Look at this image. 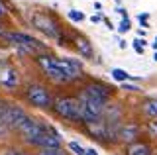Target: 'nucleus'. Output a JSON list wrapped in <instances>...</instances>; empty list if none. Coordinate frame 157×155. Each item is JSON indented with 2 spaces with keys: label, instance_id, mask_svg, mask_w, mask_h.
<instances>
[{
  "label": "nucleus",
  "instance_id": "28",
  "mask_svg": "<svg viewBox=\"0 0 157 155\" xmlns=\"http://www.w3.org/2000/svg\"><path fill=\"white\" fill-rule=\"evenodd\" d=\"M90 20H92V22H100V20H102V16H92Z\"/></svg>",
  "mask_w": 157,
  "mask_h": 155
},
{
  "label": "nucleus",
  "instance_id": "30",
  "mask_svg": "<svg viewBox=\"0 0 157 155\" xmlns=\"http://www.w3.org/2000/svg\"><path fill=\"white\" fill-rule=\"evenodd\" d=\"M4 33H6V32H4V30H2V28H0V36H2V37H4Z\"/></svg>",
  "mask_w": 157,
  "mask_h": 155
},
{
  "label": "nucleus",
  "instance_id": "19",
  "mask_svg": "<svg viewBox=\"0 0 157 155\" xmlns=\"http://www.w3.org/2000/svg\"><path fill=\"white\" fill-rule=\"evenodd\" d=\"M69 149H71L75 155H86V149L82 147L78 142H69Z\"/></svg>",
  "mask_w": 157,
  "mask_h": 155
},
{
  "label": "nucleus",
  "instance_id": "8",
  "mask_svg": "<svg viewBox=\"0 0 157 155\" xmlns=\"http://www.w3.org/2000/svg\"><path fill=\"white\" fill-rule=\"evenodd\" d=\"M140 134H141V126L137 122H122L120 130H118V134H116V142L132 145V143L137 142Z\"/></svg>",
  "mask_w": 157,
  "mask_h": 155
},
{
  "label": "nucleus",
  "instance_id": "18",
  "mask_svg": "<svg viewBox=\"0 0 157 155\" xmlns=\"http://www.w3.org/2000/svg\"><path fill=\"white\" fill-rule=\"evenodd\" d=\"M37 155H69V153L63 151L61 147H49V149H39Z\"/></svg>",
  "mask_w": 157,
  "mask_h": 155
},
{
  "label": "nucleus",
  "instance_id": "27",
  "mask_svg": "<svg viewBox=\"0 0 157 155\" xmlns=\"http://www.w3.org/2000/svg\"><path fill=\"white\" fill-rule=\"evenodd\" d=\"M86 155H98V153H96V151H94V149H92V147H90V149H86Z\"/></svg>",
  "mask_w": 157,
  "mask_h": 155
},
{
  "label": "nucleus",
  "instance_id": "21",
  "mask_svg": "<svg viewBox=\"0 0 157 155\" xmlns=\"http://www.w3.org/2000/svg\"><path fill=\"white\" fill-rule=\"evenodd\" d=\"M118 30H120L122 33H126V32H130V20H128V18H124V20L120 22V28H118Z\"/></svg>",
  "mask_w": 157,
  "mask_h": 155
},
{
  "label": "nucleus",
  "instance_id": "29",
  "mask_svg": "<svg viewBox=\"0 0 157 155\" xmlns=\"http://www.w3.org/2000/svg\"><path fill=\"white\" fill-rule=\"evenodd\" d=\"M151 45H153V49L157 51V37H155V40H153V43H151Z\"/></svg>",
  "mask_w": 157,
  "mask_h": 155
},
{
  "label": "nucleus",
  "instance_id": "4",
  "mask_svg": "<svg viewBox=\"0 0 157 155\" xmlns=\"http://www.w3.org/2000/svg\"><path fill=\"white\" fill-rule=\"evenodd\" d=\"M78 100H81V106H82V124H96L102 120V114H104V108L108 102H102V100L90 96L88 93L81 90L78 93Z\"/></svg>",
  "mask_w": 157,
  "mask_h": 155
},
{
  "label": "nucleus",
  "instance_id": "22",
  "mask_svg": "<svg viewBox=\"0 0 157 155\" xmlns=\"http://www.w3.org/2000/svg\"><path fill=\"white\" fill-rule=\"evenodd\" d=\"M134 49L137 53H144V43H141L140 40H134Z\"/></svg>",
  "mask_w": 157,
  "mask_h": 155
},
{
  "label": "nucleus",
  "instance_id": "31",
  "mask_svg": "<svg viewBox=\"0 0 157 155\" xmlns=\"http://www.w3.org/2000/svg\"><path fill=\"white\" fill-rule=\"evenodd\" d=\"M153 59H155V61H157V51H155V55H153Z\"/></svg>",
  "mask_w": 157,
  "mask_h": 155
},
{
  "label": "nucleus",
  "instance_id": "20",
  "mask_svg": "<svg viewBox=\"0 0 157 155\" xmlns=\"http://www.w3.org/2000/svg\"><path fill=\"white\" fill-rule=\"evenodd\" d=\"M69 20L81 22V20H85V14H82V12H77V10H71V12H69Z\"/></svg>",
  "mask_w": 157,
  "mask_h": 155
},
{
  "label": "nucleus",
  "instance_id": "2",
  "mask_svg": "<svg viewBox=\"0 0 157 155\" xmlns=\"http://www.w3.org/2000/svg\"><path fill=\"white\" fill-rule=\"evenodd\" d=\"M16 132L20 134V138H22L24 142L33 145V147H39V149L61 147V138H59L57 130L49 124L39 122L33 116H28V120L20 126Z\"/></svg>",
  "mask_w": 157,
  "mask_h": 155
},
{
  "label": "nucleus",
  "instance_id": "24",
  "mask_svg": "<svg viewBox=\"0 0 157 155\" xmlns=\"http://www.w3.org/2000/svg\"><path fill=\"white\" fill-rule=\"evenodd\" d=\"M124 89H126V90H140L136 85H128V83H124Z\"/></svg>",
  "mask_w": 157,
  "mask_h": 155
},
{
  "label": "nucleus",
  "instance_id": "16",
  "mask_svg": "<svg viewBox=\"0 0 157 155\" xmlns=\"http://www.w3.org/2000/svg\"><path fill=\"white\" fill-rule=\"evenodd\" d=\"M144 130H145V134L149 135V138H157V118L147 120L145 126H144Z\"/></svg>",
  "mask_w": 157,
  "mask_h": 155
},
{
  "label": "nucleus",
  "instance_id": "3",
  "mask_svg": "<svg viewBox=\"0 0 157 155\" xmlns=\"http://www.w3.org/2000/svg\"><path fill=\"white\" fill-rule=\"evenodd\" d=\"M51 110L55 112V116H59V118H63V120H69V122H75V124H82V106H81L78 96H71V94L57 96V98H53Z\"/></svg>",
  "mask_w": 157,
  "mask_h": 155
},
{
  "label": "nucleus",
  "instance_id": "14",
  "mask_svg": "<svg viewBox=\"0 0 157 155\" xmlns=\"http://www.w3.org/2000/svg\"><path fill=\"white\" fill-rule=\"evenodd\" d=\"M126 155H151V147L145 142H136L126 147Z\"/></svg>",
  "mask_w": 157,
  "mask_h": 155
},
{
  "label": "nucleus",
  "instance_id": "17",
  "mask_svg": "<svg viewBox=\"0 0 157 155\" xmlns=\"http://www.w3.org/2000/svg\"><path fill=\"white\" fill-rule=\"evenodd\" d=\"M112 77H114L116 81H120V83H126V81H130L132 77H130V73H126L124 69H112Z\"/></svg>",
  "mask_w": 157,
  "mask_h": 155
},
{
  "label": "nucleus",
  "instance_id": "13",
  "mask_svg": "<svg viewBox=\"0 0 157 155\" xmlns=\"http://www.w3.org/2000/svg\"><path fill=\"white\" fill-rule=\"evenodd\" d=\"M140 110L147 120L157 118V98H145L144 102L140 104Z\"/></svg>",
  "mask_w": 157,
  "mask_h": 155
},
{
  "label": "nucleus",
  "instance_id": "26",
  "mask_svg": "<svg viewBox=\"0 0 157 155\" xmlns=\"http://www.w3.org/2000/svg\"><path fill=\"white\" fill-rule=\"evenodd\" d=\"M137 20H140V18H137ZM140 24H141L144 28H149V22H147V20H140Z\"/></svg>",
  "mask_w": 157,
  "mask_h": 155
},
{
  "label": "nucleus",
  "instance_id": "6",
  "mask_svg": "<svg viewBox=\"0 0 157 155\" xmlns=\"http://www.w3.org/2000/svg\"><path fill=\"white\" fill-rule=\"evenodd\" d=\"M26 100L32 106L41 108V110L51 108V104H53V96L49 93V89L45 85H39V83H29L26 86Z\"/></svg>",
  "mask_w": 157,
  "mask_h": 155
},
{
  "label": "nucleus",
  "instance_id": "25",
  "mask_svg": "<svg viewBox=\"0 0 157 155\" xmlns=\"http://www.w3.org/2000/svg\"><path fill=\"white\" fill-rule=\"evenodd\" d=\"M6 14V10H4V4H2V0H0V18Z\"/></svg>",
  "mask_w": 157,
  "mask_h": 155
},
{
  "label": "nucleus",
  "instance_id": "5",
  "mask_svg": "<svg viewBox=\"0 0 157 155\" xmlns=\"http://www.w3.org/2000/svg\"><path fill=\"white\" fill-rule=\"evenodd\" d=\"M4 37H6L10 43H14L16 47H20L24 53L32 55V57H37V55L47 53V47L43 45L41 41H37L36 37L28 36V33H24V32H6Z\"/></svg>",
  "mask_w": 157,
  "mask_h": 155
},
{
  "label": "nucleus",
  "instance_id": "7",
  "mask_svg": "<svg viewBox=\"0 0 157 155\" xmlns=\"http://www.w3.org/2000/svg\"><path fill=\"white\" fill-rule=\"evenodd\" d=\"M29 22H32V26L39 30L41 33H45L47 37H61V30H59V24L57 20L51 16V14L47 12H36L29 16Z\"/></svg>",
  "mask_w": 157,
  "mask_h": 155
},
{
  "label": "nucleus",
  "instance_id": "23",
  "mask_svg": "<svg viewBox=\"0 0 157 155\" xmlns=\"http://www.w3.org/2000/svg\"><path fill=\"white\" fill-rule=\"evenodd\" d=\"M4 155H28L26 151H20V149H8Z\"/></svg>",
  "mask_w": 157,
  "mask_h": 155
},
{
  "label": "nucleus",
  "instance_id": "11",
  "mask_svg": "<svg viewBox=\"0 0 157 155\" xmlns=\"http://www.w3.org/2000/svg\"><path fill=\"white\" fill-rule=\"evenodd\" d=\"M82 90L88 93L90 96H94V98L102 100V102H108L110 96H112V86H108L104 83H88Z\"/></svg>",
  "mask_w": 157,
  "mask_h": 155
},
{
  "label": "nucleus",
  "instance_id": "10",
  "mask_svg": "<svg viewBox=\"0 0 157 155\" xmlns=\"http://www.w3.org/2000/svg\"><path fill=\"white\" fill-rule=\"evenodd\" d=\"M28 112L22 108L20 104H10L8 102V112H6V122H8V130L10 132H16V130L28 120Z\"/></svg>",
  "mask_w": 157,
  "mask_h": 155
},
{
  "label": "nucleus",
  "instance_id": "9",
  "mask_svg": "<svg viewBox=\"0 0 157 155\" xmlns=\"http://www.w3.org/2000/svg\"><path fill=\"white\" fill-rule=\"evenodd\" d=\"M20 85V73L14 65H10V63L2 61L0 63V86H4V89H16Z\"/></svg>",
  "mask_w": 157,
  "mask_h": 155
},
{
  "label": "nucleus",
  "instance_id": "12",
  "mask_svg": "<svg viewBox=\"0 0 157 155\" xmlns=\"http://www.w3.org/2000/svg\"><path fill=\"white\" fill-rule=\"evenodd\" d=\"M73 41H75V49L78 51L81 57H85V59H92V57H94V49H92L90 41H88L85 36H77Z\"/></svg>",
  "mask_w": 157,
  "mask_h": 155
},
{
  "label": "nucleus",
  "instance_id": "1",
  "mask_svg": "<svg viewBox=\"0 0 157 155\" xmlns=\"http://www.w3.org/2000/svg\"><path fill=\"white\" fill-rule=\"evenodd\" d=\"M37 67L43 71V75L47 77L49 81H53L55 85H67L73 83V81L81 79L85 75V69H82V63L77 59H71V57H55V55H37L36 57Z\"/></svg>",
  "mask_w": 157,
  "mask_h": 155
},
{
  "label": "nucleus",
  "instance_id": "15",
  "mask_svg": "<svg viewBox=\"0 0 157 155\" xmlns=\"http://www.w3.org/2000/svg\"><path fill=\"white\" fill-rule=\"evenodd\" d=\"M6 112H8V102L0 98V135H4L8 130V122H6Z\"/></svg>",
  "mask_w": 157,
  "mask_h": 155
}]
</instances>
